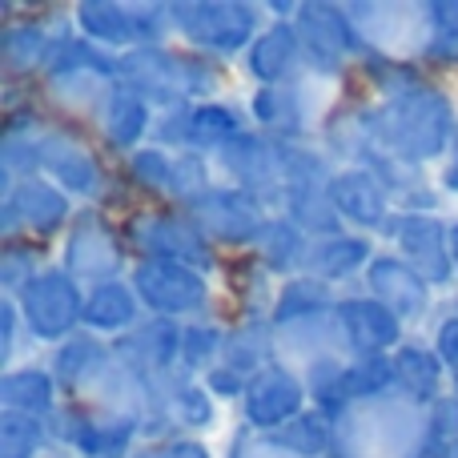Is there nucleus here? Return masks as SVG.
<instances>
[{"label": "nucleus", "mask_w": 458, "mask_h": 458, "mask_svg": "<svg viewBox=\"0 0 458 458\" xmlns=\"http://www.w3.org/2000/svg\"><path fill=\"white\" fill-rule=\"evenodd\" d=\"M85 285L72 274H64L61 266H48L29 290L16 298L24 318L29 342H69L72 334L85 326Z\"/></svg>", "instance_id": "8"}, {"label": "nucleus", "mask_w": 458, "mask_h": 458, "mask_svg": "<svg viewBox=\"0 0 458 458\" xmlns=\"http://www.w3.org/2000/svg\"><path fill=\"white\" fill-rule=\"evenodd\" d=\"M4 201L21 214L29 237H56L72 225L77 209H72V198L64 190H56L48 177H24V182H13L4 190Z\"/></svg>", "instance_id": "21"}, {"label": "nucleus", "mask_w": 458, "mask_h": 458, "mask_svg": "<svg viewBox=\"0 0 458 458\" xmlns=\"http://www.w3.org/2000/svg\"><path fill=\"white\" fill-rule=\"evenodd\" d=\"M266 4H242V0H193V4H169L174 32L185 48L206 53L214 61L245 56V48L258 40Z\"/></svg>", "instance_id": "2"}, {"label": "nucleus", "mask_w": 458, "mask_h": 458, "mask_svg": "<svg viewBox=\"0 0 458 458\" xmlns=\"http://www.w3.org/2000/svg\"><path fill=\"white\" fill-rule=\"evenodd\" d=\"M382 237L435 293L458 282L451 258V222H443L438 214H394Z\"/></svg>", "instance_id": "11"}, {"label": "nucleus", "mask_w": 458, "mask_h": 458, "mask_svg": "<svg viewBox=\"0 0 458 458\" xmlns=\"http://www.w3.org/2000/svg\"><path fill=\"white\" fill-rule=\"evenodd\" d=\"M129 266V245L125 233H117L113 222L105 217L101 206H85L77 209L72 225L64 229L61 242V269L72 274L81 285H105V282H121Z\"/></svg>", "instance_id": "4"}, {"label": "nucleus", "mask_w": 458, "mask_h": 458, "mask_svg": "<svg viewBox=\"0 0 458 458\" xmlns=\"http://www.w3.org/2000/svg\"><path fill=\"white\" fill-rule=\"evenodd\" d=\"M109 362H113V342L93 338V334H72L69 342H61V346L53 350L48 370H53L61 394H77L81 398Z\"/></svg>", "instance_id": "26"}, {"label": "nucleus", "mask_w": 458, "mask_h": 458, "mask_svg": "<svg viewBox=\"0 0 458 458\" xmlns=\"http://www.w3.org/2000/svg\"><path fill=\"white\" fill-rule=\"evenodd\" d=\"M422 61L438 64V69H458V24H454V29H435V32H427V45H422Z\"/></svg>", "instance_id": "42"}, {"label": "nucleus", "mask_w": 458, "mask_h": 458, "mask_svg": "<svg viewBox=\"0 0 458 458\" xmlns=\"http://www.w3.org/2000/svg\"><path fill=\"white\" fill-rule=\"evenodd\" d=\"M72 24L89 45L105 48V53L121 56L137 48V21L133 4H113V0H85L72 8Z\"/></svg>", "instance_id": "28"}, {"label": "nucleus", "mask_w": 458, "mask_h": 458, "mask_svg": "<svg viewBox=\"0 0 458 458\" xmlns=\"http://www.w3.org/2000/svg\"><path fill=\"white\" fill-rule=\"evenodd\" d=\"M422 8V21H427V32L435 29H454L458 24V0H427Z\"/></svg>", "instance_id": "44"}, {"label": "nucleus", "mask_w": 458, "mask_h": 458, "mask_svg": "<svg viewBox=\"0 0 458 458\" xmlns=\"http://www.w3.org/2000/svg\"><path fill=\"white\" fill-rule=\"evenodd\" d=\"M362 282H366V293H370L378 306H386L403 326L427 322L430 310H435V290H430L394 250L378 253V258L370 261V269L362 274Z\"/></svg>", "instance_id": "17"}, {"label": "nucleus", "mask_w": 458, "mask_h": 458, "mask_svg": "<svg viewBox=\"0 0 458 458\" xmlns=\"http://www.w3.org/2000/svg\"><path fill=\"white\" fill-rule=\"evenodd\" d=\"M141 298H137L133 282L121 277V282H105V285H93L85 293V334L93 338H125L133 326H141Z\"/></svg>", "instance_id": "25"}, {"label": "nucleus", "mask_w": 458, "mask_h": 458, "mask_svg": "<svg viewBox=\"0 0 458 458\" xmlns=\"http://www.w3.org/2000/svg\"><path fill=\"white\" fill-rule=\"evenodd\" d=\"M21 330H24L21 306H16V298H4L0 301V338H4V346H0V362H4V370H13L16 366V350H21V342L16 338H21Z\"/></svg>", "instance_id": "41"}, {"label": "nucleus", "mask_w": 458, "mask_h": 458, "mask_svg": "<svg viewBox=\"0 0 458 458\" xmlns=\"http://www.w3.org/2000/svg\"><path fill=\"white\" fill-rule=\"evenodd\" d=\"M422 443L446 446V451H458V394L435 398V403L422 411Z\"/></svg>", "instance_id": "40"}, {"label": "nucleus", "mask_w": 458, "mask_h": 458, "mask_svg": "<svg viewBox=\"0 0 458 458\" xmlns=\"http://www.w3.org/2000/svg\"><path fill=\"white\" fill-rule=\"evenodd\" d=\"M374 258H378V253H374L370 237L346 229V233H334V237H318V242L310 245V258H306V269H301V274L318 277L322 285L334 290V285L350 282L354 274H366Z\"/></svg>", "instance_id": "23"}, {"label": "nucleus", "mask_w": 458, "mask_h": 458, "mask_svg": "<svg viewBox=\"0 0 458 458\" xmlns=\"http://www.w3.org/2000/svg\"><path fill=\"white\" fill-rule=\"evenodd\" d=\"M222 362L250 382L258 378L266 366H274L277 362V330L269 326V318H242V322L229 326Z\"/></svg>", "instance_id": "31"}, {"label": "nucleus", "mask_w": 458, "mask_h": 458, "mask_svg": "<svg viewBox=\"0 0 458 458\" xmlns=\"http://www.w3.org/2000/svg\"><path fill=\"white\" fill-rule=\"evenodd\" d=\"M214 157L206 153H174V190H169V201H177V209H190L193 201H201L209 190H214Z\"/></svg>", "instance_id": "38"}, {"label": "nucleus", "mask_w": 458, "mask_h": 458, "mask_svg": "<svg viewBox=\"0 0 458 458\" xmlns=\"http://www.w3.org/2000/svg\"><path fill=\"white\" fill-rule=\"evenodd\" d=\"M125 185L145 198H169L174 190V153L161 145H145L133 157H125Z\"/></svg>", "instance_id": "36"}, {"label": "nucleus", "mask_w": 458, "mask_h": 458, "mask_svg": "<svg viewBox=\"0 0 458 458\" xmlns=\"http://www.w3.org/2000/svg\"><path fill=\"white\" fill-rule=\"evenodd\" d=\"M310 245H314V237L301 233L290 217L269 214V222L261 225V233H258V242H253L250 253L269 277H285V282H290V277H298L301 269H306Z\"/></svg>", "instance_id": "27"}, {"label": "nucleus", "mask_w": 458, "mask_h": 458, "mask_svg": "<svg viewBox=\"0 0 458 458\" xmlns=\"http://www.w3.org/2000/svg\"><path fill=\"white\" fill-rule=\"evenodd\" d=\"M411 458H458V451H446V446H435V443H419V451Z\"/></svg>", "instance_id": "45"}, {"label": "nucleus", "mask_w": 458, "mask_h": 458, "mask_svg": "<svg viewBox=\"0 0 458 458\" xmlns=\"http://www.w3.org/2000/svg\"><path fill=\"white\" fill-rule=\"evenodd\" d=\"M129 282H133L141 306L153 318H169V322H198L209 318V301H214V285L209 274L193 266H177V261H153V258H137L129 266Z\"/></svg>", "instance_id": "6"}, {"label": "nucleus", "mask_w": 458, "mask_h": 458, "mask_svg": "<svg viewBox=\"0 0 458 458\" xmlns=\"http://www.w3.org/2000/svg\"><path fill=\"white\" fill-rule=\"evenodd\" d=\"M306 411H310L306 378H301L298 366L282 362V358H277L274 366H266V370L250 382V390H245V398H242V419H245V427L258 430V435H274V430L290 427V422Z\"/></svg>", "instance_id": "14"}, {"label": "nucleus", "mask_w": 458, "mask_h": 458, "mask_svg": "<svg viewBox=\"0 0 458 458\" xmlns=\"http://www.w3.org/2000/svg\"><path fill=\"white\" fill-rule=\"evenodd\" d=\"M245 69L258 85H285V81L306 72V48H301L298 24L293 21H269L245 48Z\"/></svg>", "instance_id": "20"}, {"label": "nucleus", "mask_w": 458, "mask_h": 458, "mask_svg": "<svg viewBox=\"0 0 458 458\" xmlns=\"http://www.w3.org/2000/svg\"><path fill=\"white\" fill-rule=\"evenodd\" d=\"M225 342H229V326H222L217 318L185 322V330H182V366H177V370H182L185 378H206L214 366H222Z\"/></svg>", "instance_id": "34"}, {"label": "nucleus", "mask_w": 458, "mask_h": 458, "mask_svg": "<svg viewBox=\"0 0 458 458\" xmlns=\"http://www.w3.org/2000/svg\"><path fill=\"white\" fill-rule=\"evenodd\" d=\"M40 177H48L72 201H97L109 185L97 153L72 129L61 125H48L45 137H40Z\"/></svg>", "instance_id": "15"}, {"label": "nucleus", "mask_w": 458, "mask_h": 458, "mask_svg": "<svg viewBox=\"0 0 458 458\" xmlns=\"http://www.w3.org/2000/svg\"><path fill=\"white\" fill-rule=\"evenodd\" d=\"M48 435L81 458H129L133 443L145 435V427H141V414L64 403L48 419Z\"/></svg>", "instance_id": "5"}, {"label": "nucleus", "mask_w": 458, "mask_h": 458, "mask_svg": "<svg viewBox=\"0 0 458 458\" xmlns=\"http://www.w3.org/2000/svg\"><path fill=\"white\" fill-rule=\"evenodd\" d=\"M182 330H185L182 322L149 314L125 338L113 342V354L141 382H169L177 378V366H182Z\"/></svg>", "instance_id": "16"}, {"label": "nucleus", "mask_w": 458, "mask_h": 458, "mask_svg": "<svg viewBox=\"0 0 458 458\" xmlns=\"http://www.w3.org/2000/svg\"><path fill=\"white\" fill-rule=\"evenodd\" d=\"M48 422L32 414L4 411L0 414V458H37L48 443Z\"/></svg>", "instance_id": "37"}, {"label": "nucleus", "mask_w": 458, "mask_h": 458, "mask_svg": "<svg viewBox=\"0 0 458 458\" xmlns=\"http://www.w3.org/2000/svg\"><path fill=\"white\" fill-rule=\"evenodd\" d=\"M245 133V117L225 101H198L165 109L153 125V145L169 153H206L214 157L222 145Z\"/></svg>", "instance_id": "10"}, {"label": "nucleus", "mask_w": 458, "mask_h": 458, "mask_svg": "<svg viewBox=\"0 0 458 458\" xmlns=\"http://www.w3.org/2000/svg\"><path fill=\"white\" fill-rule=\"evenodd\" d=\"M0 403H4V411L48 422L61 411V386H56L48 366H13L0 378Z\"/></svg>", "instance_id": "29"}, {"label": "nucleus", "mask_w": 458, "mask_h": 458, "mask_svg": "<svg viewBox=\"0 0 458 458\" xmlns=\"http://www.w3.org/2000/svg\"><path fill=\"white\" fill-rule=\"evenodd\" d=\"M358 72L366 77V85L378 93V101H394L403 93H414L419 85H427L419 61L414 56H390V53H366L358 61Z\"/></svg>", "instance_id": "35"}, {"label": "nucleus", "mask_w": 458, "mask_h": 458, "mask_svg": "<svg viewBox=\"0 0 458 458\" xmlns=\"http://www.w3.org/2000/svg\"><path fill=\"white\" fill-rule=\"evenodd\" d=\"M326 193H330V201H334L342 222L350 229H358V233H366V237L370 233L382 237L386 222L394 217V206H390L386 190H382V182L366 165H338L330 177V185H326Z\"/></svg>", "instance_id": "18"}, {"label": "nucleus", "mask_w": 458, "mask_h": 458, "mask_svg": "<svg viewBox=\"0 0 458 458\" xmlns=\"http://www.w3.org/2000/svg\"><path fill=\"white\" fill-rule=\"evenodd\" d=\"M338 298L330 293V285H322L318 277H290V282L277 285L274 310H269V326L277 334H301V330H318L334 318Z\"/></svg>", "instance_id": "22"}, {"label": "nucleus", "mask_w": 458, "mask_h": 458, "mask_svg": "<svg viewBox=\"0 0 458 458\" xmlns=\"http://www.w3.org/2000/svg\"><path fill=\"white\" fill-rule=\"evenodd\" d=\"M430 346H435V354L443 358L446 374L458 382V310H454V314H446L443 322L435 326V338H430Z\"/></svg>", "instance_id": "43"}, {"label": "nucleus", "mask_w": 458, "mask_h": 458, "mask_svg": "<svg viewBox=\"0 0 458 458\" xmlns=\"http://www.w3.org/2000/svg\"><path fill=\"white\" fill-rule=\"evenodd\" d=\"M214 165L229 177L225 185H237V190L261 198L269 214L277 209L285 190V141H274L258 129H245L214 153Z\"/></svg>", "instance_id": "9"}, {"label": "nucleus", "mask_w": 458, "mask_h": 458, "mask_svg": "<svg viewBox=\"0 0 458 458\" xmlns=\"http://www.w3.org/2000/svg\"><path fill=\"white\" fill-rule=\"evenodd\" d=\"M298 37L306 48V72L326 81L346 77L350 64H358L366 56V45L358 37V29L350 24L342 4H322V0H306L298 4Z\"/></svg>", "instance_id": "7"}, {"label": "nucleus", "mask_w": 458, "mask_h": 458, "mask_svg": "<svg viewBox=\"0 0 458 458\" xmlns=\"http://www.w3.org/2000/svg\"><path fill=\"white\" fill-rule=\"evenodd\" d=\"M454 141H458V137H454Z\"/></svg>", "instance_id": "47"}, {"label": "nucleus", "mask_w": 458, "mask_h": 458, "mask_svg": "<svg viewBox=\"0 0 458 458\" xmlns=\"http://www.w3.org/2000/svg\"><path fill=\"white\" fill-rule=\"evenodd\" d=\"M370 129H374V149L422 169L435 165V161L443 165L458 137V109L446 89L427 81L414 93L370 105Z\"/></svg>", "instance_id": "1"}, {"label": "nucleus", "mask_w": 458, "mask_h": 458, "mask_svg": "<svg viewBox=\"0 0 458 458\" xmlns=\"http://www.w3.org/2000/svg\"><path fill=\"white\" fill-rule=\"evenodd\" d=\"M334 338L346 358H390L406 342V326L370 293H346L334 306Z\"/></svg>", "instance_id": "13"}, {"label": "nucleus", "mask_w": 458, "mask_h": 458, "mask_svg": "<svg viewBox=\"0 0 458 458\" xmlns=\"http://www.w3.org/2000/svg\"><path fill=\"white\" fill-rule=\"evenodd\" d=\"M153 105L141 93H133L129 85H113L105 93V101L93 113V129L101 137V145L117 157H133L137 149H145V137H153Z\"/></svg>", "instance_id": "19"}, {"label": "nucleus", "mask_w": 458, "mask_h": 458, "mask_svg": "<svg viewBox=\"0 0 458 458\" xmlns=\"http://www.w3.org/2000/svg\"><path fill=\"white\" fill-rule=\"evenodd\" d=\"M390 366H394V394H403L406 403L422 406L427 411L435 398L446 394V366L443 358L435 354L430 342H411L406 338L403 346L390 354Z\"/></svg>", "instance_id": "24"}, {"label": "nucleus", "mask_w": 458, "mask_h": 458, "mask_svg": "<svg viewBox=\"0 0 458 458\" xmlns=\"http://www.w3.org/2000/svg\"><path fill=\"white\" fill-rule=\"evenodd\" d=\"M56 37L48 24L40 21H8L4 37H0V61H4L8 77H32V72H45L48 56L56 48Z\"/></svg>", "instance_id": "30"}, {"label": "nucleus", "mask_w": 458, "mask_h": 458, "mask_svg": "<svg viewBox=\"0 0 458 458\" xmlns=\"http://www.w3.org/2000/svg\"><path fill=\"white\" fill-rule=\"evenodd\" d=\"M386 394H394V366H390V358H350L338 386V419L346 411H354V406L378 403Z\"/></svg>", "instance_id": "33"}, {"label": "nucleus", "mask_w": 458, "mask_h": 458, "mask_svg": "<svg viewBox=\"0 0 458 458\" xmlns=\"http://www.w3.org/2000/svg\"><path fill=\"white\" fill-rule=\"evenodd\" d=\"M125 245L137 258L177 261L201 274L217 269V250L185 209H137L125 222Z\"/></svg>", "instance_id": "3"}, {"label": "nucleus", "mask_w": 458, "mask_h": 458, "mask_svg": "<svg viewBox=\"0 0 458 458\" xmlns=\"http://www.w3.org/2000/svg\"><path fill=\"white\" fill-rule=\"evenodd\" d=\"M451 258H454V274H458V222H451Z\"/></svg>", "instance_id": "46"}, {"label": "nucleus", "mask_w": 458, "mask_h": 458, "mask_svg": "<svg viewBox=\"0 0 458 458\" xmlns=\"http://www.w3.org/2000/svg\"><path fill=\"white\" fill-rule=\"evenodd\" d=\"M40 274H45V266H40L37 245L16 242L0 250V285H4V298H21Z\"/></svg>", "instance_id": "39"}, {"label": "nucleus", "mask_w": 458, "mask_h": 458, "mask_svg": "<svg viewBox=\"0 0 458 458\" xmlns=\"http://www.w3.org/2000/svg\"><path fill=\"white\" fill-rule=\"evenodd\" d=\"M185 214L214 242V250H253L261 225L269 222L266 201L237 190V185H214V190L201 201H193Z\"/></svg>", "instance_id": "12"}, {"label": "nucleus", "mask_w": 458, "mask_h": 458, "mask_svg": "<svg viewBox=\"0 0 458 458\" xmlns=\"http://www.w3.org/2000/svg\"><path fill=\"white\" fill-rule=\"evenodd\" d=\"M277 451H285L290 458H322V454H338V419L318 406H310L306 414L290 422V427L266 435Z\"/></svg>", "instance_id": "32"}]
</instances>
